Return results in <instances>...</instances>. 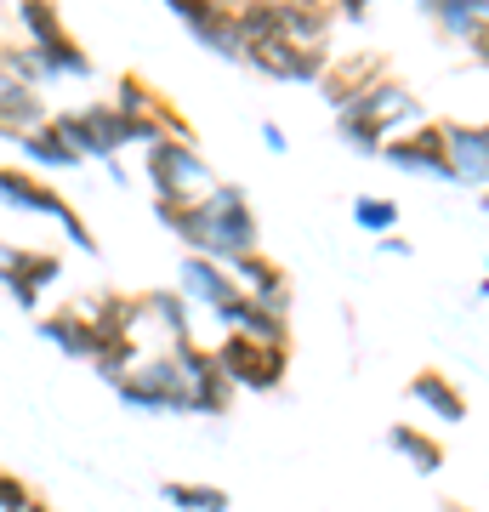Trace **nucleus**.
Instances as JSON below:
<instances>
[{
  "instance_id": "b1692460",
  "label": "nucleus",
  "mask_w": 489,
  "mask_h": 512,
  "mask_svg": "<svg viewBox=\"0 0 489 512\" xmlns=\"http://www.w3.org/2000/svg\"><path fill=\"white\" fill-rule=\"evenodd\" d=\"M35 57H40V69H46V80H86V74H91L86 46H80L69 29H63V35H52V40H40Z\"/></svg>"
},
{
  "instance_id": "c9c22d12",
  "label": "nucleus",
  "mask_w": 489,
  "mask_h": 512,
  "mask_svg": "<svg viewBox=\"0 0 489 512\" xmlns=\"http://www.w3.org/2000/svg\"><path fill=\"white\" fill-rule=\"evenodd\" d=\"M103 171H109V183H114V188H131V171H126V165H120V160H109V165H103Z\"/></svg>"
},
{
  "instance_id": "20e7f679",
  "label": "nucleus",
  "mask_w": 489,
  "mask_h": 512,
  "mask_svg": "<svg viewBox=\"0 0 489 512\" xmlns=\"http://www.w3.org/2000/svg\"><path fill=\"white\" fill-rule=\"evenodd\" d=\"M143 177L154 188V200L171 205H200L217 188V171L205 165V154L194 143H154L143 148Z\"/></svg>"
},
{
  "instance_id": "f8f14e48",
  "label": "nucleus",
  "mask_w": 489,
  "mask_h": 512,
  "mask_svg": "<svg viewBox=\"0 0 489 512\" xmlns=\"http://www.w3.org/2000/svg\"><path fill=\"white\" fill-rule=\"evenodd\" d=\"M171 359L182 365V382H188V404H194V416H222L228 399H234V382L222 376L217 348H200L194 336H182V342H171Z\"/></svg>"
},
{
  "instance_id": "473e14b6",
  "label": "nucleus",
  "mask_w": 489,
  "mask_h": 512,
  "mask_svg": "<svg viewBox=\"0 0 489 512\" xmlns=\"http://www.w3.org/2000/svg\"><path fill=\"white\" fill-rule=\"evenodd\" d=\"M461 46H467V57H472V63H489V18L478 23V29H472V35L461 40Z\"/></svg>"
},
{
  "instance_id": "f704fd0d",
  "label": "nucleus",
  "mask_w": 489,
  "mask_h": 512,
  "mask_svg": "<svg viewBox=\"0 0 489 512\" xmlns=\"http://www.w3.org/2000/svg\"><path fill=\"white\" fill-rule=\"evenodd\" d=\"M376 251H381V256H410L416 245H410L404 234H387V239H376Z\"/></svg>"
},
{
  "instance_id": "dca6fc26",
  "label": "nucleus",
  "mask_w": 489,
  "mask_h": 512,
  "mask_svg": "<svg viewBox=\"0 0 489 512\" xmlns=\"http://www.w3.org/2000/svg\"><path fill=\"white\" fill-rule=\"evenodd\" d=\"M450 126V160H455V183L484 188L489 194V120L478 126H461V120H444Z\"/></svg>"
},
{
  "instance_id": "6e6552de",
  "label": "nucleus",
  "mask_w": 489,
  "mask_h": 512,
  "mask_svg": "<svg viewBox=\"0 0 489 512\" xmlns=\"http://www.w3.org/2000/svg\"><path fill=\"white\" fill-rule=\"evenodd\" d=\"M217 365L234 387H251V393H273L290 370V348H273V342H251V336H222L217 342Z\"/></svg>"
},
{
  "instance_id": "f3484780",
  "label": "nucleus",
  "mask_w": 489,
  "mask_h": 512,
  "mask_svg": "<svg viewBox=\"0 0 489 512\" xmlns=\"http://www.w3.org/2000/svg\"><path fill=\"white\" fill-rule=\"evenodd\" d=\"M177 291L188 296V302H200V308L217 313L222 302H234V296H239V285H234V274H228L222 262H211V256H182Z\"/></svg>"
},
{
  "instance_id": "cd10ccee",
  "label": "nucleus",
  "mask_w": 489,
  "mask_h": 512,
  "mask_svg": "<svg viewBox=\"0 0 489 512\" xmlns=\"http://www.w3.org/2000/svg\"><path fill=\"white\" fill-rule=\"evenodd\" d=\"M148 319H154L171 342H182V336H188V296L182 291H143V325Z\"/></svg>"
},
{
  "instance_id": "bb28decb",
  "label": "nucleus",
  "mask_w": 489,
  "mask_h": 512,
  "mask_svg": "<svg viewBox=\"0 0 489 512\" xmlns=\"http://www.w3.org/2000/svg\"><path fill=\"white\" fill-rule=\"evenodd\" d=\"M160 495L177 512H228L234 507V495L222 490V484H182V478H171V484H160Z\"/></svg>"
},
{
  "instance_id": "5701e85b",
  "label": "nucleus",
  "mask_w": 489,
  "mask_h": 512,
  "mask_svg": "<svg viewBox=\"0 0 489 512\" xmlns=\"http://www.w3.org/2000/svg\"><path fill=\"white\" fill-rule=\"evenodd\" d=\"M387 450H393V456H404L421 478H433L438 467L450 461V456H444V444H438L427 427H416V421H393V427H387Z\"/></svg>"
},
{
  "instance_id": "393cba45",
  "label": "nucleus",
  "mask_w": 489,
  "mask_h": 512,
  "mask_svg": "<svg viewBox=\"0 0 489 512\" xmlns=\"http://www.w3.org/2000/svg\"><path fill=\"white\" fill-rule=\"evenodd\" d=\"M18 154H23L29 165H40V171H74V165H86V160H80V154H74L69 143H63V137H57V126L29 131V137L18 143Z\"/></svg>"
},
{
  "instance_id": "a211bd4d",
  "label": "nucleus",
  "mask_w": 489,
  "mask_h": 512,
  "mask_svg": "<svg viewBox=\"0 0 489 512\" xmlns=\"http://www.w3.org/2000/svg\"><path fill=\"white\" fill-rule=\"evenodd\" d=\"M40 342H52L57 353H69V359H86L91 365V353H97V325H91L80 308H57V313H40V325H35Z\"/></svg>"
},
{
  "instance_id": "c756f323",
  "label": "nucleus",
  "mask_w": 489,
  "mask_h": 512,
  "mask_svg": "<svg viewBox=\"0 0 489 512\" xmlns=\"http://www.w3.org/2000/svg\"><path fill=\"white\" fill-rule=\"evenodd\" d=\"M399 200H381V194H359L353 200V222H359L364 234H376V239H387V234H399Z\"/></svg>"
},
{
  "instance_id": "ea45409f",
  "label": "nucleus",
  "mask_w": 489,
  "mask_h": 512,
  "mask_svg": "<svg viewBox=\"0 0 489 512\" xmlns=\"http://www.w3.org/2000/svg\"><path fill=\"white\" fill-rule=\"evenodd\" d=\"M478 291H484V296H489V279H484V285H478Z\"/></svg>"
},
{
  "instance_id": "4468645a",
  "label": "nucleus",
  "mask_w": 489,
  "mask_h": 512,
  "mask_svg": "<svg viewBox=\"0 0 489 512\" xmlns=\"http://www.w3.org/2000/svg\"><path fill=\"white\" fill-rule=\"evenodd\" d=\"M228 274H234V285L251 296V302H262V308H273V313H290V274L279 268V262H273L268 251L239 256Z\"/></svg>"
},
{
  "instance_id": "58836bf2",
  "label": "nucleus",
  "mask_w": 489,
  "mask_h": 512,
  "mask_svg": "<svg viewBox=\"0 0 489 512\" xmlns=\"http://www.w3.org/2000/svg\"><path fill=\"white\" fill-rule=\"evenodd\" d=\"M444 512H461V501H444Z\"/></svg>"
},
{
  "instance_id": "1a4fd4ad",
  "label": "nucleus",
  "mask_w": 489,
  "mask_h": 512,
  "mask_svg": "<svg viewBox=\"0 0 489 512\" xmlns=\"http://www.w3.org/2000/svg\"><path fill=\"white\" fill-rule=\"evenodd\" d=\"M381 160L393 171H410V177H438V183H455V160H450V126L444 120H421L416 131H404L381 148Z\"/></svg>"
},
{
  "instance_id": "39448f33",
  "label": "nucleus",
  "mask_w": 489,
  "mask_h": 512,
  "mask_svg": "<svg viewBox=\"0 0 489 512\" xmlns=\"http://www.w3.org/2000/svg\"><path fill=\"white\" fill-rule=\"evenodd\" d=\"M0 205H12V211H29V217H52L63 234L80 245V251H91L97 256V239H91V228H86V217L74 211L63 194H57L52 183H40L35 171H23V165H6L0 160Z\"/></svg>"
},
{
  "instance_id": "2f4dec72",
  "label": "nucleus",
  "mask_w": 489,
  "mask_h": 512,
  "mask_svg": "<svg viewBox=\"0 0 489 512\" xmlns=\"http://www.w3.org/2000/svg\"><path fill=\"white\" fill-rule=\"evenodd\" d=\"M29 501H35V495H29V484H23L18 473H0V512H23Z\"/></svg>"
},
{
  "instance_id": "6ab92c4d",
  "label": "nucleus",
  "mask_w": 489,
  "mask_h": 512,
  "mask_svg": "<svg viewBox=\"0 0 489 512\" xmlns=\"http://www.w3.org/2000/svg\"><path fill=\"white\" fill-rule=\"evenodd\" d=\"M404 399L410 404H421L427 416H438V421H467V393L444 376V370H416L410 382H404Z\"/></svg>"
},
{
  "instance_id": "0eeeda50",
  "label": "nucleus",
  "mask_w": 489,
  "mask_h": 512,
  "mask_svg": "<svg viewBox=\"0 0 489 512\" xmlns=\"http://www.w3.org/2000/svg\"><path fill=\"white\" fill-rule=\"evenodd\" d=\"M330 46H296V40L273 35L262 40V46H251L245 52V69H256L262 80H279V86H319L330 69Z\"/></svg>"
},
{
  "instance_id": "f257e3e1",
  "label": "nucleus",
  "mask_w": 489,
  "mask_h": 512,
  "mask_svg": "<svg viewBox=\"0 0 489 512\" xmlns=\"http://www.w3.org/2000/svg\"><path fill=\"white\" fill-rule=\"evenodd\" d=\"M154 217L188 245V256H211L222 268H234L239 256L262 251V222H256V211L239 183H217L200 205L154 200Z\"/></svg>"
},
{
  "instance_id": "4be33fe9",
  "label": "nucleus",
  "mask_w": 489,
  "mask_h": 512,
  "mask_svg": "<svg viewBox=\"0 0 489 512\" xmlns=\"http://www.w3.org/2000/svg\"><path fill=\"white\" fill-rule=\"evenodd\" d=\"M336 6H319V0H290L279 6V35L296 40V46H330V29H336Z\"/></svg>"
},
{
  "instance_id": "9d476101",
  "label": "nucleus",
  "mask_w": 489,
  "mask_h": 512,
  "mask_svg": "<svg viewBox=\"0 0 489 512\" xmlns=\"http://www.w3.org/2000/svg\"><path fill=\"white\" fill-rule=\"evenodd\" d=\"M63 279V256L57 251H29V245H0V291L12 296L23 313L40 308V296Z\"/></svg>"
},
{
  "instance_id": "a878e982",
  "label": "nucleus",
  "mask_w": 489,
  "mask_h": 512,
  "mask_svg": "<svg viewBox=\"0 0 489 512\" xmlns=\"http://www.w3.org/2000/svg\"><path fill=\"white\" fill-rule=\"evenodd\" d=\"M427 18H433L444 35L467 40L472 29L489 18V0H427Z\"/></svg>"
},
{
  "instance_id": "423d86ee",
  "label": "nucleus",
  "mask_w": 489,
  "mask_h": 512,
  "mask_svg": "<svg viewBox=\"0 0 489 512\" xmlns=\"http://www.w3.org/2000/svg\"><path fill=\"white\" fill-rule=\"evenodd\" d=\"M114 393H120V404L143 410V416H194V404H188V382H182V365L171 359V353L143 359L131 376L114 382Z\"/></svg>"
},
{
  "instance_id": "ddd939ff",
  "label": "nucleus",
  "mask_w": 489,
  "mask_h": 512,
  "mask_svg": "<svg viewBox=\"0 0 489 512\" xmlns=\"http://www.w3.org/2000/svg\"><path fill=\"white\" fill-rule=\"evenodd\" d=\"M387 57L376 52V46H359V52H336L330 57V69H325V80H319V92H325V103L336 114L347 109V103H359L370 86H381L387 80Z\"/></svg>"
},
{
  "instance_id": "2eb2a0df",
  "label": "nucleus",
  "mask_w": 489,
  "mask_h": 512,
  "mask_svg": "<svg viewBox=\"0 0 489 512\" xmlns=\"http://www.w3.org/2000/svg\"><path fill=\"white\" fill-rule=\"evenodd\" d=\"M217 319H222V330H228V336H251V342H273V348H290V325H285V313H273V308H262V302H251L245 291H239L234 302H222Z\"/></svg>"
},
{
  "instance_id": "4c0bfd02",
  "label": "nucleus",
  "mask_w": 489,
  "mask_h": 512,
  "mask_svg": "<svg viewBox=\"0 0 489 512\" xmlns=\"http://www.w3.org/2000/svg\"><path fill=\"white\" fill-rule=\"evenodd\" d=\"M23 512H52V507H46V501H29V507H23Z\"/></svg>"
},
{
  "instance_id": "aec40b11",
  "label": "nucleus",
  "mask_w": 489,
  "mask_h": 512,
  "mask_svg": "<svg viewBox=\"0 0 489 512\" xmlns=\"http://www.w3.org/2000/svg\"><path fill=\"white\" fill-rule=\"evenodd\" d=\"M52 126V109H46V97L29 92V86H12V80H0V137L6 143H23L29 131Z\"/></svg>"
},
{
  "instance_id": "e433bc0d",
  "label": "nucleus",
  "mask_w": 489,
  "mask_h": 512,
  "mask_svg": "<svg viewBox=\"0 0 489 512\" xmlns=\"http://www.w3.org/2000/svg\"><path fill=\"white\" fill-rule=\"evenodd\" d=\"M336 18H342V23H364V6H359V0H342V12H336Z\"/></svg>"
},
{
  "instance_id": "7ed1b4c3",
  "label": "nucleus",
  "mask_w": 489,
  "mask_h": 512,
  "mask_svg": "<svg viewBox=\"0 0 489 512\" xmlns=\"http://www.w3.org/2000/svg\"><path fill=\"white\" fill-rule=\"evenodd\" d=\"M52 126H57V137L80 154V160H120V148H131V143H143V148H154L160 137L148 126H137V120H126V114L114 109V103H86V109H52Z\"/></svg>"
},
{
  "instance_id": "9b49d317",
  "label": "nucleus",
  "mask_w": 489,
  "mask_h": 512,
  "mask_svg": "<svg viewBox=\"0 0 489 512\" xmlns=\"http://www.w3.org/2000/svg\"><path fill=\"white\" fill-rule=\"evenodd\" d=\"M171 18L200 40L205 52L228 57V63H245V35H239V6H222V0H171Z\"/></svg>"
},
{
  "instance_id": "f03ea898",
  "label": "nucleus",
  "mask_w": 489,
  "mask_h": 512,
  "mask_svg": "<svg viewBox=\"0 0 489 512\" xmlns=\"http://www.w3.org/2000/svg\"><path fill=\"white\" fill-rule=\"evenodd\" d=\"M421 120H427L421 97L404 86L399 74H387L381 86H370L359 103H347V109L336 114V131H342V143L353 148V154H381L393 137L416 131Z\"/></svg>"
},
{
  "instance_id": "7c9ffc66",
  "label": "nucleus",
  "mask_w": 489,
  "mask_h": 512,
  "mask_svg": "<svg viewBox=\"0 0 489 512\" xmlns=\"http://www.w3.org/2000/svg\"><path fill=\"white\" fill-rule=\"evenodd\" d=\"M18 23L29 29V46H40V40H52V35H63V29H69V23H63V12H57V6H46V0H23Z\"/></svg>"
},
{
  "instance_id": "72a5a7b5",
  "label": "nucleus",
  "mask_w": 489,
  "mask_h": 512,
  "mask_svg": "<svg viewBox=\"0 0 489 512\" xmlns=\"http://www.w3.org/2000/svg\"><path fill=\"white\" fill-rule=\"evenodd\" d=\"M262 143H268L273 154H285V148H290L285 143V126H279V120H262Z\"/></svg>"
},
{
  "instance_id": "c85d7f7f",
  "label": "nucleus",
  "mask_w": 489,
  "mask_h": 512,
  "mask_svg": "<svg viewBox=\"0 0 489 512\" xmlns=\"http://www.w3.org/2000/svg\"><path fill=\"white\" fill-rule=\"evenodd\" d=\"M137 365H143V359H137V336H114V342H97V353H91V370H97L103 382H120V376H131Z\"/></svg>"
},
{
  "instance_id": "412c9836",
  "label": "nucleus",
  "mask_w": 489,
  "mask_h": 512,
  "mask_svg": "<svg viewBox=\"0 0 489 512\" xmlns=\"http://www.w3.org/2000/svg\"><path fill=\"white\" fill-rule=\"evenodd\" d=\"M80 313L97 325V336H103V342H114V336H137V325H143V296L97 291V296H86V302H80Z\"/></svg>"
}]
</instances>
